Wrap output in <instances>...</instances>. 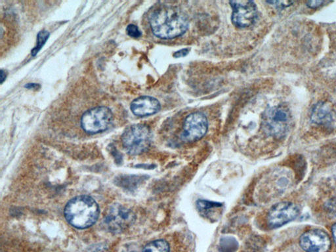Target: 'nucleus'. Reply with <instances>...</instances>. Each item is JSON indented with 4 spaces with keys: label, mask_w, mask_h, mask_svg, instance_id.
<instances>
[{
    "label": "nucleus",
    "mask_w": 336,
    "mask_h": 252,
    "mask_svg": "<svg viewBox=\"0 0 336 252\" xmlns=\"http://www.w3.org/2000/svg\"><path fill=\"white\" fill-rule=\"evenodd\" d=\"M150 25L152 33L158 38L172 39L185 33L188 27L186 15L173 6H162L151 15Z\"/></svg>",
    "instance_id": "nucleus-1"
},
{
    "label": "nucleus",
    "mask_w": 336,
    "mask_h": 252,
    "mask_svg": "<svg viewBox=\"0 0 336 252\" xmlns=\"http://www.w3.org/2000/svg\"><path fill=\"white\" fill-rule=\"evenodd\" d=\"M100 216L98 204L92 198L86 195L78 196L70 200L65 209L67 221L79 229H87L98 220Z\"/></svg>",
    "instance_id": "nucleus-2"
},
{
    "label": "nucleus",
    "mask_w": 336,
    "mask_h": 252,
    "mask_svg": "<svg viewBox=\"0 0 336 252\" xmlns=\"http://www.w3.org/2000/svg\"><path fill=\"white\" fill-rule=\"evenodd\" d=\"M291 121L292 118L286 107L273 106L267 110L263 116V130L268 135L279 139L286 135Z\"/></svg>",
    "instance_id": "nucleus-3"
},
{
    "label": "nucleus",
    "mask_w": 336,
    "mask_h": 252,
    "mask_svg": "<svg viewBox=\"0 0 336 252\" xmlns=\"http://www.w3.org/2000/svg\"><path fill=\"white\" fill-rule=\"evenodd\" d=\"M152 135L146 125L134 124L128 127L122 137L123 146L131 155H139L148 150Z\"/></svg>",
    "instance_id": "nucleus-4"
},
{
    "label": "nucleus",
    "mask_w": 336,
    "mask_h": 252,
    "mask_svg": "<svg viewBox=\"0 0 336 252\" xmlns=\"http://www.w3.org/2000/svg\"><path fill=\"white\" fill-rule=\"evenodd\" d=\"M113 115L106 106H97L82 115L81 126L87 133L95 134L109 129L113 122Z\"/></svg>",
    "instance_id": "nucleus-5"
},
{
    "label": "nucleus",
    "mask_w": 336,
    "mask_h": 252,
    "mask_svg": "<svg viewBox=\"0 0 336 252\" xmlns=\"http://www.w3.org/2000/svg\"><path fill=\"white\" fill-rule=\"evenodd\" d=\"M135 220V214L132 210L122 205L115 204L108 211L104 223L111 232L120 233L133 225Z\"/></svg>",
    "instance_id": "nucleus-6"
},
{
    "label": "nucleus",
    "mask_w": 336,
    "mask_h": 252,
    "mask_svg": "<svg viewBox=\"0 0 336 252\" xmlns=\"http://www.w3.org/2000/svg\"><path fill=\"white\" fill-rule=\"evenodd\" d=\"M300 209L296 204L283 202L272 206L268 215V223L270 227L278 228L296 219Z\"/></svg>",
    "instance_id": "nucleus-7"
},
{
    "label": "nucleus",
    "mask_w": 336,
    "mask_h": 252,
    "mask_svg": "<svg viewBox=\"0 0 336 252\" xmlns=\"http://www.w3.org/2000/svg\"><path fill=\"white\" fill-rule=\"evenodd\" d=\"M233 8L232 22L239 28L250 27L257 17V9L252 1H231Z\"/></svg>",
    "instance_id": "nucleus-8"
},
{
    "label": "nucleus",
    "mask_w": 336,
    "mask_h": 252,
    "mask_svg": "<svg viewBox=\"0 0 336 252\" xmlns=\"http://www.w3.org/2000/svg\"><path fill=\"white\" fill-rule=\"evenodd\" d=\"M183 128L182 137L185 141H198L206 135L208 128V119L202 113H192L185 119Z\"/></svg>",
    "instance_id": "nucleus-9"
},
{
    "label": "nucleus",
    "mask_w": 336,
    "mask_h": 252,
    "mask_svg": "<svg viewBox=\"0 0 336 252\" xmlns=\"http://www.w3.org/2000/svg\"><path fill=\"white\" fill-rule=\"evenodd\" d=\"M300 244L306 252H327L331 246V241L324 231L313 229L302 235Z\"/></svg>",
    "instance_id": "nucleus-10"
},
{
    "label": "nucleus",
    "mask_w": 336,
    "mask_h": 252,
    "mask_svg": "<svg viewBox=\"0 0 336 252\" xmlns=\"http://www.w3.org/2000/svg\"><path fill=\"white\" fill-rule=\"evenodd\" d=\"M160 109L159 101L152 97H141L136 99L131 104V111L134 115L140 117L154 115Z\"/></svg>",
    "instance_id": "nucleus-11"
},
{
    "label": "nucleus",
    "mask_w": 336,
    "mask_h": 252,
    "mask_svg": "<svg viewBox=\"0 0 336 252\" xmlns=\"http://www.w3.org/2000/svg\"><path fill=\"white\" fill-rule=\"evenodd\" d=\"M335 113L332 106L326 102H319L313 108L311 119L313 123L320 126H331L335 121Z\"/></svg>",
    "instance_id": "nucleus-12"
},
{
    "label": "nucleus",
    "mask_w": 336,
    "mask_h": 252,
    "mask_svg": "<svg viewBox=\"0 0 336 252\" xmlns=\"http://www.w3.org/2000/svg\"><path fill=\"white\" fill-rule=\"evenodd\" d=\"M170 246L164 240H156L147 244L142 252H169Z\"/></svg>",
    "instance_id": "nucleus-13"
},
{
    "label": "nucleus",
    "mask_w": 336,
    "mask_h": 252,
    "mask_svg": "<svg viewBox=\"0 0 336 252\" xmlns=\"http://www.w3.org/2000/svg\"><path fill=\"white\" fill-rule=\"evenodd\" d=\"M50 35L49 32L46 31V30H43L38 33V35H37V44L35 48L32 50V55L34 57L38 54L46 44L47 40L49 38Z\"/></svg>",
    "instance_id": "nucleus-14"
},
{
    "label": "nucleus",
    "mask_w": 336,
    "mask_h": 252,
    "mask_svg": "<svg viewBox=\"0 0 336 252\" xmlns=\"http://www.w3.org/2000/svg\"><path fill=\"white\" fill-rule=\"evenodd\" d=\"M126 31L128 34L132 38H138L141 35V33L139 31V28L135 25H132V24L128 26Z\"/></svg>",
    "instance_id": "nucleus-15"
},
{
    "label": "nucleus",
    "mask_w": 336,
    "mask_h": 252,
    "mask_svg": "<svg viewBox=\"0 0 336 252\" xmlns=\"http://www.w3.org/2000/svg\"><path fill=\"white\" fill-rule=\"evenodd\" d=\"M270 4L273 5L274 6L279 7V8H285L292 5L294 3V1H268Z\"/></svg>",
    "instance_id": "nucleus-16"
},
{
    "label": "nucleus",
    "mask_w": 336,
    "mask_h": 252,
    "mask_svg": "<svg viewBox=\"0 0 336 252\" xmlns=\"http://www.w3.org/2000/svg\"><path fill=\"white\" fill-rule=\"evenodd\" d=\"M324 3V1H309L307 2V5L310 8L315 9L320 7Z\"/></svg>",
    "instance_id": "nucleus-17"
},
{
    "label": "nucleus",
    "mask_w": 336,
    "mask_h": 252,
    "mask_svg": "<svg viewBox=\"0 0 336 252\" xmlns=\"http://www.w3.org/2000/svg\"><path fill=\"white\" fill-rule=\"evenodd\" d=\"M188 52H189V50L188 49L179 50V51L175 52V53L173 54V57L175 58L185 57L188 53Z\"/></svg>",
    "instance_id": "nucleus-18"
},
{
    "label": "nucleus",
    "mask_w": 336,
    "mask_h": 252,
    "mask_svg": "<svg viewBox=\"0 0 336 252\" xmlns=\"http://www.w3.org/2000/svg\"><path fill=\"white\" fill-rule=\"evenodd\" d=\"M25 87L28 89H38L40 88V85L38 84H27Z\"/></svg>",
    "instance_id": "nucleus-19"
},
{
    "label": "nucleus",
    "mask_w": 336,
    "mask_h": 252,
    "mask_svg": "<svg viewBox=\"0 0 336 252\" xmlns=\"http://www.w3.org/2000/svg\"><path fill=\"white\" fill-rule=\"evenodd\" d=\"M332 235H333L334 240L336 242V223L334 224L332 228Z\"/></svg>",
    "instance_id": "nucleus-20"
},
{
    "label": "nucleus",
    "mask_w": 336,
    "mask_h": 252,
    "mask_svg": "<svg viewBox=\"0 0 336 252\" xmlns=\"http://www.w3.org/2000/svg\"><path fill=\"white\" fill-rule=\"evenodd\" d=\"M6 78V74H5V72L3 70H1V83L2 84L3 81Z\"/></svg>",
    "instance_id": "nucleus-21"
}]
</instances>
